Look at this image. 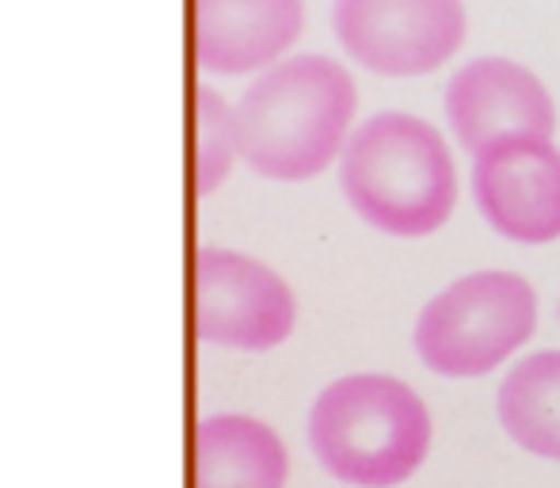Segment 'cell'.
Wrapping results in <instances>:
<instances>
[{
  "label": "cell",
  "instance_id": "cell-1",
  "mask_svg": "<svg viewBox=\"0 0 560 488\" xmlns=\"http://www.w3.org/2000/svg\"><path fill=\"white\" fill-rule=\"evenodd\" d=\"M359 92L339 61L298 54L264 69L236 104L241 161L275 184H302L336 161Z\"/></svg>",
  "mask_w": 560,
  "mask_h": 488
},
{
  "label": "cell",
  "instance_id": "cell-2",
  "mask_svg": "<svg viewBox=\"0 0 560 488\" xmlns=\"http://www.w3.org/2000/svg\"><path fill=\"white\" fill-rule=\"evenodd\" d=\"M339 187L354 214L389 237H428L457 202L443 133L408 112L370 115L347 138Z\"/></svg>",
  "mask_w": 560,
  "mask_h": 488
},
{
  "label": "cell",
  "instance_id": "cell-3",
  "mask_svg": "<svg viewBox=\"0 0 560 488\" xmlns=\"http://www.w3.org/2000/svg\"><path fill=\"white\" fill-rule=\"evenodd\" d=\"M310 446L343 485L393 488L431 451L428 405L400 377L347 374L313 400Z\"/></svg>",
  "mask_w": 560,
  "mask_h": 488
},
{
  "label": "cell",
  "instance_id": "cell-4",
  "mask_svg": "<svg viewBox=\"0 0 560 488\" xmlns=\"http://www.w3.org/2000/svg\"><path fill=\"white\" fill-rule=\"evenodd\" d=\"M538 325V294L515 271L450 282L416 321V351L443 377H480L518 351Z\"/></svg>",
  "mask_w": 560,
  "mask_h": 488
},
{
  "label": "cell",
  "instance_id": "cell-5",
  "mask_svg": "<svg viewBox=\"0 0 560 488\" xmlns=\"http://www.w3.org/2000/svg\"><path fill=\"white\" fill-rule=\"evenodd\" d=\"M195 336L233 351H271L298 321L294 290L279 271L233 248L195 252Z\"/></svg>",
  "mask_w": 560,
  "mask_h": 488
},
{
  "label": "cell",
  "instance_id": "cell-6",
  "mask_svg": "<svg viewBox=\"0 0 560 488\" xmlns=\"http://www.w3.org/2000/svg\"><path fill=\"white\" fill-rule=\"evenodd\" d=\"M332 27L359 66L382 77H420L465 43L462 0H336Z\"/></svg>",
  "mask_w": 560,
  "mask_h": 488
},
{
  "label": "cell",
  "instance_id": "cell-7",
  "mask_svg": "<svg viewBox=\"0 0 560 488\" xmlns=\"http://www.w3.org/2000/svg\"><path fill=\"white\" fill-rule=\"evenodd\" d=\"M472 199L500 237H560V149L549 138H508L472 156Z\"/></svg>",
  "mask_w": 560,
  "mask_h": 488
},
{
  "label": "cell",
  "instance_id": "cell-8",
  "mask_svg": "<svg viewBox=\"0 0 560 488\" xmlns=\"http://www.w3.org/2000/svg\"><path fill=\"white\" fill-rule=\"evenodd\" d=\"M446 119L465 153L508 138H553L557 112L546 84L508 58L465 61L446 84Z\"/></svg>",
  "mask_w": 560,
  "mask_h": 488
},
{
  "label": "cell",
  "instance_id": "cell-9",
  "mask_svg": "<svg viewBox=\"0 0 560 488\" xmlns=\"http://www.w3.org/2000/svg\"><path fill=\"white\" fill-rule=\"evenodd\" d=\"M305 0H195V61L214 77L264 73L298 43Z\"/></svg>",
  "mask_w": 560,
  "mask_h": 488
},
{
  "label": "cell",
  "instance_id": "cell-10",
  "mask_svg": "<svg viewBox=\"0 0 560 488\" xmlns=\"http://www.w3.org/2000/svg\"><path fill=\"white\" fill-rule=\"evenodd\" d=\"M287 446L264 420L218 413L195 428V488H287Z\"/></svg>",
  "mask_w": 560,
  "mask_h": 488
},
{
  "label": "cell",
  "instance_id": "cell-11",
  "mask_svg": "<svg viewBox=\"0 0 560 488\" xmlns=\"http://www.w3.org/2000/svg\"><path fill=\"white\" fill-rule=\"evenodd\" d=\"M500 423L523 451L560 462V351L523 359L500 385Z\"/></svg>",
  "mask_w": 560,
  "mask_h": 488
},
{
  "label": "cell",
  "instance_id": "cell-12",
  "mask_svg": "<svg viewBox=\"0 0 560 488\" xmlns=\"http://www.w3.org/2000/svg\"><path fill=\"white\" fill-rule=\"evenodd\" d=\"M236 156H241L236 107H229L218 89L199 84L195 89V191L214 195Z\"/></svg>",
  "mask_w": 560,
  "mask_h": 488
}]
</instances>
